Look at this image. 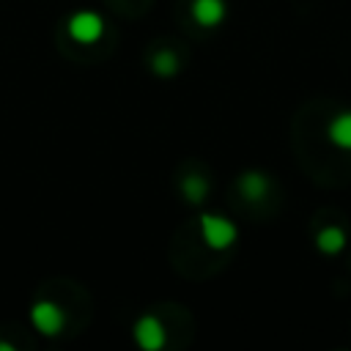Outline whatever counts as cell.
Returning a JSON list of instances; mask_svg holds the SVG:
<instances>
[{
  "mask_svg": "<svg viewBox=\"0 0 351 351\" xmlns=\"http://www.w3.org/2000/svg\"><path fill=\"white\" fill-rule=\"evenodd\" d=\"M197 222H200V236L208 250H217V252L230 250L239 239V228L222 214H200Z\"/></svg>",
  "mask_w": 351,
  "mask_h": 351,
  "instance_id": "obj_1",
  "label": "cell"
},
{
  "mask_svg": "<svg viewBox=\"0 0 351 351\" xmlns=\"http://www.w3.org/2000/svg\"><path fill=\"white\" fill-rule=\"evenodd\" d=\"M30 321H33V326H36L44 337H55V335H60L63 326H66V313H63L60 304H55V302H49V299H38V302L30 307Z\"/></svg>",
  "mask_w": 351,
  "mask_h": 351,
  "instance_id": "obj_2",
  "label": "cell"
},
{
  "mask_svg": "<svg viewBox=\"0 0 351 351\" xmlns=\"http://www.w3.org/2000/svg\"><path fill=\"white\" fill-rule=\"evenodd\" d=\"M69 36H71L74 41H80V44H93V41H99V38L104 36V19H101V14L88 11V8L74 11V14L69 16Z\"/></svg>",
  "mask_w": 351,
  "mask_h": 351,
  "instance_id": "obj_3",
  "label": "cell"
},
{
  "mask_svg": "<svg viewBox=\"0 0 351 351\" xmlns=\"http://www.w3.org/2000/svg\"><path fill=\"white\" fill-rule=\"evenodd\" d=\"M132 332H134L137 346L145 348V351H159V348L167 343V329H165V324H162L156 315H143V318H137V324H134Z\"/></svg>",
  "mask_w": 351,
  "mask_h": 351,
  "instance_id": "obj_4",
  "label": "cell"
},
{
  "mask_svg": "<svg viewBox=\"0 0 351 351\" xmlns=\"http://www.w3.org/2000/svg\"><path fill=\"white\" fill-rule=\"evenodd\" d=\"M189 14L200 27H219L225 22L228 3L225 0H192Z\"/></svg>",
  "mask_w": 351,
  "mask_h": 351,
  "instance_id": "obj_5",
  "label": "cell"
},
{
  "mask_svg": "<svg viewBox=\"0 0 351 351\" xmlns=\"http://www.w3.org/2000/svg\"><path fill=\"white\" fill-rule=\"evenodd\" d=\"M346 241H348V236H346V230H343L340 225H326V228H321L318 236H315V247H318V252H324V255H337V252H343V250H346Z\"/></svg>",
  "mask_w": 351,
  "mask_h": 351,
  "instance_id": "obj_6",
  "label": "cell"
},
{
  "mask_svg": "<svg viewBox=\"0 0 351 351\" xmlns=\"http://www.w3.org/2000/svg\"><path fill=\"white\" fill-rule=\"evenodd\" d=\"M239 189L247 200H263L269 195V176L261 170H247L239 178Z\"/></svg>",
  "mask_w": 351,
  "mask_h": 351,
  "instance_id": "obj_7",
  "label": "cell"
},
{
  "mask_svg": "<svg viewBox=\"0 0 351 351\" xmlns=\"http://www.w3.org/2000/svg\"><path fill=\"white\" fill-rule=\"evenodd\" d=\"M326 137L332 140L335 148L351 151V112H340V115H335V118L329 121Z\"/></svg>",
  "mask_w": 351,
  "mask_h": 351,
  "instance_id": "obj_8",
  "label": "cell"
},
{
  "mask_svg": "<svg viewBox=\"0 0 351 351\" xmlns=\"http://www.w3.org/2000/svg\"><path fill=\"white\" fill-rule=\"evenodd\" d=\"M151 69H154V74H159V77H173V74L178 71V55L170 52V49H159V52H154V58H151Z\"/></svg>",
  "mask_w": 351,
  "mask_h": 351,
  "instance_id": "obj_9",
  "label": "cell"
},
{
  "mask_svg": "<svg viewBox=\"0 0 351 351\" xmlns=\"http://www.w3.org/2000/svg\"><path fill=\"white\" fill-rule=\"evenodd\" d=\"M181 192H184V197L189 203H203L206 195H208V181L203 176H186L181 181Z\"/></svg>",
  "mask_w": 351,
  "mask_h": 351,
  "instance_id": "obj_10",
  "label": "cell"
},
{
  "mask_svg": "<svg viewBox=\"0 0 351 351\" xmlns=\"http://www.w3.org/2000/svg\"><path fill=\"white\" fill-rule=\"evenodd\" d=\"M0 351H11V346L8 343H0Z\"/></svg>",
  "mask_w": 351,
  "mask_h": 351,
  "instance_id": "obj_11",
  "label": "cell"
}]
</instances>
